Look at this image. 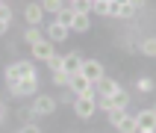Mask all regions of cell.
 <instances>
[{
	"instance_id": "6da1fadb",
	"label": "cell",
	"mask_w": 156,
	"mask_h": 133,
	"mask_svg": "<svg viewBox=\"0 0 156 133\" xmlns=\"http://www.w3.org/2000/svg\"><path fill=\"white\" fill-rule=\"evenodd\" d=\"M24 77H35V65L33 62H12L6 68V83L12 86V83H18V80Z\"/></svg>"
},
{
	"instance_id": "7a4b0ae2",
	"label": "cell",
	"mask_w": 156,
	"mask_h": 133,
	"mask_svg": "<svg viewBox=\"0 0 156 133\" xmlns=\"http://www.w3.org/2000/svg\"><path fill=\"white\" fill-rule=\"evenodd\" d=\"M9 92H12L15 98L38 95V77H24V80H18V83H12V86H9Z\"/></svg>"
},
{
	"instance_id": "3957f363",
	"label": "cell",
	"mask_w": 156,
	"mask_h": 133,
	"mask_svg": "<svg viewBox=\"0 0 156 133\" xmlns=\"http://www.w3.org/2000/svg\"><path fill=\"white\" fill-rule=\"evenodd\" d=\"M71 92H74L77 98H94V83H88V80L77 71V74H71Z\"/></svg>"
},
{
	"instance_id": "277c9868",
	"label": "cell",
	"mask_w": 156,
	"mask_h": 133,
	"mask_svg": "<svg viewBox=\"0 0 156 133\" xmlns=\"http://www.w3.org/2000/svg\"><path fill=\"white\" fill-rule=\"evenodd\" d=\"M80 74H83L88 83H97V80L103 77V65H100L97 59H83L80 62Z\"/></svg>"
},
{
	"instance_id": "5b68a950",
	"label": "cell",
	"mask_w": 156,
	"mask_h": 133,
	"mask_svg": "<svg viewBox=\"0 0 156 133\" xmlns=\"http://www.w3.org/2000/svg\"><path fill=\"white\" fill-rule=\"evenodd\" d=\"M56 106H59V101H56V98H50V95H35L33 115H50Z\"/></svg>"
},
{
	"instance_id": "8992f818",
	"label": "cell",
	"mask_w": 156,
	"mask_h": 133,
	"mask_svg": "<svg viewBox=\"0 0 156 133\" xmlns=\"http://www.w3.org/2000/svg\"><path fill=\"white\" fill-rule=\"evenodd\" d=\"M74 113H77V118L88 121L94 115V98H74Z\"/></svg>"
},
{
	"instance_id": "52a82bcc",
	"label": "cell",
	"mask_w": 156,
	"mask_h": 133,
	"mask_svg": "<svg viewBox=\"0 0 156 133\" xmlns=\"http://www.w3.org/2000/svg\"><path fill=\"white\" fill-rule=\"evenodd\" d=\"M24 18H27V24H30V27H38V24H41V18H44L41 3H30V6L24 9Z\"/></svg>"
},
{
	"instance_id": "ba28073f",
	"label": "cell",
	"mask_w": 156,
	"mask_h": 133,
	"mask_svg": "<svg viewBox=\"0 0 156 133\" xmlns=\"http://www.w3.org/2000/svg\"><path fill=\"white\" fill-rule=\"evenodd\" d=\"M50 56H53V42L41 39L38 44H33V59H41V62H47Z\"/></svg>"
},
{
	"instance_id": "9c48e42d",
	"label": "cell",
	"mask_w": 156,
	"mask_h": 133,
	"mask_svg": "<svg viewBox=\"0 0 156 133\" xmlns=\"http://www.w3.org/2000/svg\"><path fill=\"white\" fill-rule=\"evenodd\" d=\"M47 42H65L68 39V27H62L59 21H53L50 27H47V35H44Z\"/></svg>"
},
{
	"instance_id": "30bf717a",
	"label": "cell",
	"mask_w": 156,
	"mask_h": 133,
	"mask_svg": "<svg viewBox=\"0 0 156 133\" xmlns=\"http://www.w3.org/2000/svg\"><path fill=\"white\" fill-rule=\"evenodd\" d=\"M80 62H83V56H80L77 50H71L68 56H62V71H68V74H77V71H80Z\"/></svg>"
},
{
	"instance_id": "8fae6325",
	"label": "cell",
	"mask_w": 156,
	"mask_h": 133,
	"mask_svg": "<svg viewBox=\"0 0 156 133\" xmlns=\"http://www.w3.org/2000/svg\"><path fill=\"white\" fill-rule=\"evenodd\" d=\"M118 89H121V86H118V83H115L112 77H106V74H103V77H100V80L94 83V92H100V95H115Z\"/></svg>"
},
{
	"instance_id": "7c38bea8",
	"label": "cell",
	"mask_w": 156,
	"mask_h": 133,
	"mask_svg": "<svg viewBox=\"0 0 156 133\" xmlns=\"http://www.w3.org/2000/svg\"><path fill=\"white\" fill-rule=\"evenodd\" d=\"M88 27H91V18L77 12V15H74V21H71V30H74V33H86Z\"/></svg>"
},
{
	"instance_id": "4fadbf2b",
	"label": "cell",
	"mask_w": 156,
	"mask_h": 133,
	"mask_svg": "<svg viewBox=\"0 0 156 133\" xmlns=\"http://www.w3.org/2000/svg\"><path fill=\"white\" fill-rule=\"evenodd\" d=\"M136 121H139V127H156V113L153 109H141L136 115Z\"/></svg>"
},
{
	"instance_id": "5bb4252c",
	"label": "cell",
	"mask_w": 156,
	"mask_h": 133,
	"mask_svg": "<svg viewBox=\"0 0 156 133\" xmlns=\"http://www.w3.org/2000/svg\"><path fill=\"white\" fill-rule=\"evenodd\" d=\"M74 15H77V12H74V6H65V9H59V12H56V21H59L62 27H68V30H71V21H74Z\"/></svg>"
},
{
	"instance_id": "9a60e30c",
	"label": "cell",
	"mask_w": 156,
	"mask_h": 133,
	"mask_svg": "<svg viewBox=\"0 0 156 133\" xmlns=\"http://www.w3.org/2000/svg\"><path fill=\"white\" fill-rule=\"evenodd\" d=\"M118 130H121V133H136V130H139V121H136V115L127 113V115H124V121L118 124Z\"/></svg>"
},
{
	"instance_id": "2e32d148",
	"label": "cell",
	"mask_w": 156,
	"mask_h": 133,
	"mask_svg": "<svg viewBox=\"0 0 156 133\" xmlns=\"http://www.w3.org/2000/svg\"><path fill=\"white\" fill-rule=\"evenodd\" d=\"M41 39H44V33H41V30H38V27H30V30H27V33H24V42L30 44V47H33V44H38V42H41Z\"/></svg>"
},
{
	"instance_id": "e0dca14e",
	"label": "cell",
	"mask_w": 156,
	"mask_h": 133,
	"mask_svg": "<svg viewBox=\"0 0 156 133\" xmlns=\"http://www.w3.org/2000/svg\"><path fill=\"white\" fill-rule=\"evenodd\" d=\"M133 15H136V9H133L130 3H118L115 12H112V18H133Z\"/></svg>"
},
{
	"instance_id": "ac0fdd59",
	"label": "cell",
	"mask_w": 156,
	"mask_h": 133,
	"mask_svg": "<svg viewBox=\"0 0 156 133\" xmlns=\"http://www.w3.org/2000/svg\"><path fill=\"white\" fill-rule=\"evenodd\" d=\"M139 50L144 53V56H156V39H153V35H150V39H141Z\"/></svg>"
},
{
	"instance_id": "d6986e66",
	"label": "cell",
	"mask_w": 156,
	"mask_h": 133,
	"mask_svg": "<svg viewBox=\"0 0 156 133\" xmlns=\"http://www.w3.org/2000/svg\"><path fill=\"white\" fill-rule=\"evenodd\" d=\"M71 6H74V12H80V15H91V0H71Z\"/></svg>"
},
{
	"instance_id": "ffe728a7",
	"label": "cell",
	"mask_w": 156,
	"mask_h": 133,
	"mask_svg": "<svg viewBox=\"0 0 156 133\" xmlns=\"http://www.w3.org/2000/svg\"><path fill=\"white\" fill-rule=\"evenodd\" d=\"M41 9H44V15H47V12L56 15L59 9H65V0H41Z\"/></svg>"
},
{
	"instance_id": "44dd1931",
	"label": "cell",
	"mask_w": 156,
	"mask_h": 133,
	"mask_svg": "<svg viewBox=\"0 0 156 133\" xmlns=\"http://www.w3.org/2000/svg\"><path fill=\"white\" fill-rule=\"evenodd\" d=\"M112 104L118 106V109H127V104H130V95H127L124 89H118V92L112 95Z\"/></svg>"
},
{
	"instance_id": "7402d4cb",
	"label": "cell",
	"mask_w": 156,
	"mask_h": 133,
	"mask_svg": "<svg viewBox=\"0 0 156 133\" xmlns=\"http://www.w3.org/2000/svg\"><path fill=\"white\" fill-rule=\"evenodd\" d=\"M109 124H112V127H118V124L124 121V115H127V109H118V106H115V109H109Z\"/></svg>"
},
{
	"instance_id": "603a6c76",
	"label": "cell",
	"mask_w": 156,
	"mask_h": 133,
	"mask_svg": "<svg viewBox=\"0 0 156 133\" xmlns=\"http://www.w3.org/2000/svg\"><path fill=\"white\" fill-rule=\"evenodd\" d=\"M136 89H139L141 95H147V92H153V80H150V77H139V83H136Z\"/></svg>"
},
{
	"instance_id": "cb8c5ba5",
	"label": "cell",
	"mask_w": 156,
	"mask_h": 133,
	"mask_svg": "<svg viewBox=\"0 0 156 133\" xmlns=\"http://www.w3.org/2000/svg\"><path fill=\"white\" fill-rule=\"evenodd\" d=\"M53 83H56V86H68L71 74H68V71H53Z\"/></svg>"
},
{
	"instance_id": "d4e9b609",
	"label": "cell",
	"mask_w": 156,
	"mask_h": 133,
	"mask_svg": "<svg viewBox=\"0 0 156 133\" xmlns=\"http://www.w3.org/2000/svg\"><path fill=\"white\" fill-rule=\"evenodd\" d=\"M47 68H50V71H62V56H56V53H53L50 59H47Z\"/></svg>"
},
{
	"instance_id": "484cf974",
	"label": "cell",
	"mask_w": 156,
	"mask_h": 133,
	"mask_svg": "<svg viewBox=\"0 0 156 133\" xmlns=\"http://www.w3.org/2000/svg\"><path fill=\"white\" fill-rule=\"evenodd\" d=\"M100 109H115V104H112V95H100Z\"/></svg>"
},
{
	"instance_id": "4316f807",
	"label": "cell",
	"mask_w": 156,
	"mask_h": 133,
	"mask_svg": "<svg viewBox=\"0 0 156 133\" xmlns=\"http://www.w3.org/2000/svg\"><path fill=\"white\" fill-rule=\"evenodd\" d=\"M0 18H3V21H9V24H12V9H9L6 3H0Z\"/></svg>"
},
{
	"instance_id": "83f0119b",
	"label": "cell",
	"mask_w": 156,
	"mask_h": 133,
	"mask_svg": "<svg viewBox=\"0 0 156 133\" xmlns=\"http://www.w3.org/2000/svg\"><path fill=\"white\" fill-rule=\"evenodd\" d=\"M21 133H41V127H38V124H33V121H27L24 127H21Z\"/></svg>"
},
{
	"instance_id": "f1b7e54d",
	"label": "cell",
	"mask_w": 156,
	"mask_h": 133,
	"mask_svg": "<svg viewBox=\"0 0 156 133\" xmlns=\"http://www.w3.org/2000/svg\"><path fill=\"white\" fill-rule=\"evenodd\" d=\"M74 98H77V95H74V92H65V95H62L59 101H62V104H71V101H74Z\"/></svg>"
},
{
	"instance_id": "f546056e",
	"label": "cell",
	"mask_w": 156,
	"mask_h": 133,
	"mask_svg": "<svg viewBox=\"0 0 156 133\" xmlns=\"http://www.w3.org/2000/svg\"><path fill=\"white\" fill-rule=\"evenodd\" d=\"M127 3H130L133 9H141V6H144V0H127Z\"/></svg>"
},
{
	"instance_id": "4dcf8cb0",
	"label": "cell",
	"mask_w": 156,
	"mask_h": 133,
	"mask_svg": "<svg viewBox=\"0 0 156 133\" xmlns=\"http://www.w3.org/2000/svg\"><path fill=\"white\" fill-rule=\"evenodd\" d=\"M6 30H9V21H3V18H0V35L6 33Z\"/></svg>"
},
{
	"instance_id": "1f68e13d",
	"label": "cell",
	"mask_w": 156,
	"mask_h": 133,
	"mask_svg": "<svg viewBox=\"0 0 156 133\" xmlns=\"http://www.w3.org/2000/svg\"><path fill=\"white\" fill-rule=\"evenodd\" d=\"M136 133H156V127H139Z\"/></svg>"
},
{
	"instance_id": "d6a6232c",
	"label": "cell",
	"mask_w": 156,
	"mask_h": 133,
	"mask_svg": "<svg viewBox=\"0 0 156 133\" xmlns=\"http://www.w3.org/2000/svg\"><path fill=\"white\" fill-rule=\"evenodd\" d=\"M3 118H6V109H3V104H0V121H3Z\"/></svg>"
},
{
	"instance_id": "836d02e7",
	"label": "cell",
	"mask_w": 156,
	"mask_h": 133,
	"mask_svg": "<svg viewBox=\"0 0 156 133\" xmlns=\"http://www.w3.org/2000/svg\"><path fill=\"white\" fill-rule=\"evenodd\" d=\"M94 3H109V0H94Z\"/></svg>"
},
{
	"instance_id": "e575fe53",
	"label": "cell",
	"mask_w": 156,
	"mask_h": 133,
	"mask_svg": "<svg viewBox=\"0 0 156 133\" xmlns=\"http://www.w3.org/2000/svg\"><path fill=\"white\" fill-rule=\"evenodd\" d=\"M153 113H156V104H153Z\"/></svg>"
},
{
	"instance_id": "d590c367",
	"label": "cell",
	"mask_w": 156,
	"mask_h": 133,
	"mask_svg": "<svg viewBox=\"0 0 156 133\" xmlns=\"http://www.w3.org/2000/svg\"><path fill=\"white\" fill-rule=\"evenodd\" d=\"M0 3H6V0H0Z\"/></svg>"
}]
</instances>
